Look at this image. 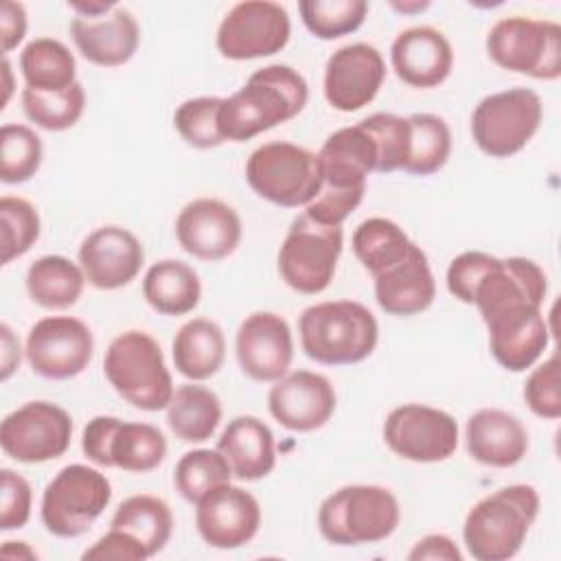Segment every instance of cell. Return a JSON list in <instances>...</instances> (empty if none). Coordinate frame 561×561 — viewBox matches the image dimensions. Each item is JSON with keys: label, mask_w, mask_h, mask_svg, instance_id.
I'll use <instances>...</instances> for the list:
<instances>
[{"label": "cell", "mask_w": 561, "mask_h": 561, "mask_svg": "<svg viewBox=\"0 0 561 561\" xmlns=\"http://www.w3.org/2000/svg\"><path fill=\"white\" fill-rule=\"evenodd\" d=\"M33 491L24 476L13 469L0 471V530L24 528L31 519Z\"/></svg>", "instance_id": "obj_45"}, {"label": "cell", "mask_w": 561, "mask_h": 561, "mask_svg": "<svg viewBox=\"0 0 561 561\" xmlns=\"http://www.w3.org/2000/svg\"><path fill=\"white\" fill-rule=\"evenodd\" d=\"M70 35L81 57L101 68L127 64L140 44V26L136 18L121 7L94 20L72 18Z\"/></svg>", "instance_id": "obj_25"}, {"label": "cell", "mask_w": 561, "mask_h": 561, "mask_svg": "<svg viewBox=\"0 0 561 561\" xmlns=\"http://www.w3.org/2000/svg\"><path fill=\"white\" fill-rule=\"evenodd\" d=\"M28 18L22 2L4 0L0 9V37H2V53L9 55L13 48H18L26 35Z\"/></svg>", "instance_id": "obj_49"}, {"label": "cell", "mask_w": 561, "mask_h": 561, "mask_svg": "<svg viewBox=\"0 0 561 561\" xmlns=\"http://www.w3.org/2000/svg\"><path fill=\"white\" fill-rule=\"evenodd\" d=\"M386 61L381 53L366 44H346L327 59L322 92L327 103L337 112H357L366 107L381 90Z\"/></svg>", "instance_id": "obj_18"}, {"label": "cell", "mask_w": 561, "mask_h": 561, "mask_svg": "<svg viewBox=\"0 0 561 561\" xmlns=\"http://www.w3.org/2000/svg\"><path fill=\"white\" fill-rule=\"evenodd\" d=\"M24 283L26 294L35 305L61 311L77 305L88 280L79 263H72L61 254H44L28 265Z\"/></svg>", "instance_id": "obj_31"}, {"label": "cell", "mask_w": 561, "mask_h": 561, "mask_svg": "<svg viewBox=\"0 0 561 561\" xmlns=\"http://www.w3.org/2000/svg\"><path fill=\"white\" fill-rule=\"evenodd\" d=\"M81 449L96 467L149 473L162 465L167 456V438L151 423L101 414L85 423L81 432Z\"/></svg>", "instance_id": "obj_11"}, {"label": "cell", "mask_w": 561, "mask_h": 561, "mask_svg": "<svg viewBox=\"0 0 561 561\" xmlns=\"http://www.w3.org/2000/svg\"><path fill=\"white\" fill-rule=\"evenodd\" d=\"M68 7L77 13V18H88V20L103 18L116 9L114 2H105V0H70Z\"/></svg>", "instance_id": "obj_52"}, {"label": "cell", "mask_w": 561, "mask_h": 561, "mask_svg": "<svg viewBox=\"0 0 561 561\" xmlns=\"http://www.w3.org/2000/svg\"><path fill=\"white\" fill-rule=\"evenodd\" d=\"M298 13L305 28L318 39H337L355 33L366 15V0H300Z\"/></svg>", "instance_id": "obj_39"}, {"label": "cell", "mask_w": 561, "mask_h": 561, "mask_svg": "<svg viewBox=\"0 0 561 561\" xmlns=\"http://www.w3.org/2000/svg\"><path fill=\"white\" fill-rule=\"evenodd\" d=\"M243 226L239 213L215 197H197L182 206L175 217L180 248L199 261H221L241 243Z\"/></svg>", "instance_id": "obj_19"}, {"label": "cell", "mask_w": 561, "mask_h": 561, "mask_svg": "<svg viewBox=\"0 0 561 561\" xmlns=\"http://www.w3.org/2000/svg\"><path fill=\"white\" fill-rule=\"evenodd\" d=\"M20 70L26 88L37 92H64L77 83L75 55L53 37L31 39L20 53Z\"/></svg>", "instance_id": "obj_34"}, {"label": "cell", "mask_w": 561, "mask_h": 561, "mask_svg": "<svg viewBox=\"0 0 561 561\" xmlns=\"http://www.w3.org/2000/svg\"><path fill=\"white\" fill-rule=\"evenodd\" d=\"M70 440L72 419L53 401H28L0 423V447L15 462L55 460L68 451Z\"/></svg>", "instance_id": "obj_13"}, {"label": "cell", "mask_w": 561, "mask_h": 561, "mask_svg": "<svg viewBox=\"0 0 561 561\" xmlns=\"http://www.w3.org/2000/svg\"><path fill=\"white\" fill-rule=\"evenodd\" d=\"M486 331L493 359L511 373L533 368L550 340V327L541 309L495 320L486 324Z\"/></svg>", "instance_id": "obj_28"}, {"label": "cell", "mask_w": 561, "mask_h": 561, "mask_svg": "<svg viewBox=\"0 0 561 561\" xmlns=\"http://www.w3.org/2000/svg\"><path fill=\"white\" fill-rule=\"evenodd\" d=\"M0 379L7 381L20 366V340L13 335L7 322L0 324Z\"/></svg>", "instance_id": "obj_51"}, {"label": "cell", "mask_w": 561, "mask_h": 561, "mask_svg": "<svg viewBox=\"0 0 561 561\" xmlns=\"http://www.w3.org/2000/svg\"><path fill=\"white\" fill-rule=\"evenodd\" d=\"M337 405L331 381L313 370H294L267 392L272 419L289 432H316L329 423Z\"/></svg>", "instance_id": "obj_20"}, {"label": "cell", "mask_w": 561, "mask_h": 561, "mask_svg": "<svg viewBox=\"0 0 561 561\" xmlns=\"http://www.w3.org/2000/svg\"><path fill=\"white\" fill-rule=\"evenodd\" d=\"M145 263L140 239L123 226H101L79 245V265L88 285L112 291L129 285Z\"/></svg>", "instance_id": "obj_21"}, {"label": "cell", "mask_w": 561, "mask_h": 561, "mask_svg": "<svg viewBox=\"0 0 561 561\" xmlns=\"http://www.w3.org/2000/svg\"><path fill=\"white\" fill-rule=\"evenodd\" d=\"M112 500V484L94 467L66 465L44 486L39 517L46 530L61 539H75L90 530Z\"/></svg>", "instance_id": "obj_7"}, {"label": "cell", "mask_w": 561, "mask_h": 561, "mask_svg": "<svg viewBox=\"0 0 561 561\" xmlns=\"http://www.w3.org/2000/svg\"><path fill=\"white\" fill-rule=\"evenodd\" d=\"M366 193L364 188H327L322 186L320 193L311 204L305 206V215L322 226H342L344 219L362 204Z\"/></svg>", "instance_id": "obj_47"}, {"label": "cell", "mask_w": 561, "mask_h": 561, "mask_svg": "<svg viewBox=\"0 0 561 561\" xmlns=\"http://www.w3.org/2000/svg\"><path fill=\"white\" fill-rule=\"evenodd\" d=\"M408 559L410 561H425V559H430V561H462V552L451 537L432 533L412 546V550L408 552Z\"/></svg>", "instance_id": "obj_50"}, {"label": "cell", "mask_w": 561, "mask_h": 561, "mask_svg": "<svg viewBox=\"0 0 561 561\" xmlns=\"http://www.w3.org/2000/svg\"><path fill=\"white\" fill-rule=\"evenodd\" d=\"M351 245L357 261L373 276H377L399 263L410 252L414 241L392 219L368 217L353 230Z\"/></svg>", "instance_id": "obj_35"}, {"label": "cell", "mask_w": 561, "mask_h": 561, "mask_svg": "<svg viewBox=\"0 0 561 561\" xmlns=\"http://www.w3.org/2000/svg\"><path fill=\"white\" fill-rule=\"evenodd\" d=\"M0 554L4 559H37V552L26 541H4Z\"/></svg>", "instance_id": "obj_53"}, {"label": "cell", "mask_w": 561, "mask_h": 561, "mask_svg": "<svg viewBox=\"0 0 561 561\" xmlns=\"http://www.w3.org/2000/svg\"><path fill=\"white\" fill-rule=\"evenodd\" d=\"M401 519L394 493L379 484H346L318 506V530L333 546H364L388 539Z\"/></svg>", "instance_id": "obj_5"}, {"label": "cell", "mask_w": 561, "mask_h": 561, "mask_svg": "<svg viewBox=\"0 0 561 561\" xmlns=\"http://www.w3.org/2000/svg\"><path fill=\"white\" fill-rule=\"evenodd\" d=\"M305 355L324 366H348L373 355L379 324L357 300H324L307 307L298 318Z\"/></svg>", "instance_id": "obj_3"}, {"label": "cell", "mask_w": 561, "mask_h": 561, "mask_svg": "<svg viewBox=\"0 0 561 561\" xmlns=\"http://www.w3.org/2000/svg\"><path fill=\"white\" fill-rule=\"evenodd\" d=\"M110 528H116L127 537H131L151 559L171 539L173 513L162 497L138 493V495H129L118 504L110 522Z\"/></svg>", "instance_id": "obj_32"}, {"label": "cell", "mask_w": 561, "mask_h": 561, "mask_svg": "<svg viewBox=\"0 0 561 561\" xmlns=\"http://www.w3.org/2000/svg\"><path fill=\"white\" fill-rule=\"evenodd\" d=\"M195 528L210 548H241L261 528V504L243 486L219 484L195 504Z\"/></svg>", "instance_id": "obj_17"}, {"label": "cell", "mask_w": 561, "mask_h": 561, "mask_svg": "<svg viewBox=\"0 0 561 561\" xmlns=\"http://www.w3.org/2000/svg\"><path fill=\"white\" fill-rule=\"evenodd\" d=\"M291 37V20L283 4L272 0L237 2L217 26V50L232 61L272 57Z\"/></svg>", "instance_id": "obj_12"}, {"label": "cell", "mask_w": 561, "mask_h": 561, "mask_svg": "<svg viewBox=\"0 0 561 561\" xmlns=\"http://www.w3.org/2000/svg\"><path fill=\"white\" fill-rule=\"evenodd\" d=\"M221 421V401L199 381L175 388L167 405V425L182 443L208 440Z\"/></svg>", "instance_id": "obj_33"}, {"label": "cell", "mask_w": 561, "mask_h": 561, "mask_svg": "<svg viewBox=\"0 0 561 561\" xmlns=\"http://www.w3.org/2000/svg\"><path fill=\"white\" fill-rule=\"evenodd\" d=\"M390 7L399 13H421L430 7V2L427 0H423V2L421 0H408V2H390Z\"/></svg>", "instance_id": "obj_54"}, {"label": "cell", "mask_w": 561, "mask_h": 561, "mask_svg": "<svg viewBox=\"0 0 561 561\" xmlns=\"http://www.w3.org/2000/svg\"><path fill=\"white\" fill-rule=\"evenodd\" d=\"M309 99L305 77L287 64H270L250 75L234 94L224 96L219 131L224 140L245 142L296 118Z\"/></svg>", "instance_id": "obj_1"}, {"label": "cell", "mask_w": 561, "mask_h": 561, "mask_svg": "<svg viewBox=\"0 0 561 561\" xmlns=\"http://www.w3.org/2000/svg\"><path fill=\"white\" fill-rule=\"evenodd\" d=\"M173 366L188 381H206L219 373L226 359L221 327L208 318L184 322L171 344Z\"/></svg>", "instance_id": "obj_29"}, {"label": "cell", "mask_w": 561, "mask_h": 561, "mask_svg": "<svg viewBox=\"0 0 561 561\" xmlns=\"http://www.w3.org/2000/svg\"><path fill=\"white\" fill-rule=\"evenodd\" d=\"M543 118L541 96L530 88H508L486 94L471 112V136L491 158L519 153L539 131Z\"/></svg>", "instance_id": "obj_9"}, {"label": "cell", "mask_w": 561, "mask_h": 561, "mask_svg": "<svg viewBox=\"0 0 561 561\" xmlns=\"http://www.w3.org/2000/svg\"><path fill=\"white\" fill-rule=\"evenodd\" d=\"M42 140L28 127L20 123H7L0 129V180L4 184L28 182L42 164Z\"/></svg>", "instance_id": "obj_40"}, {"label": "cell", "mask_w": 561, "mask_h": 561, "mask_svg": "<svg viewBox=\"0 0 561 561\" xmlns=\"http://www.w3.org/2000/svg\"><path fill=\"white\" fill-rule=\"evenodd\" d=\"M342 245V226H322L300 213L278 248V274L298 294H322L335 276Z\"/></svg>", "instance_id": "obj_10"}, {"label": "cell", "mask_w": 561, "mask_h": 561, "mask_svg": "<svg viewBox=\"0 0 561 561\" xmlns=\"http://www.w3.org/2000/svg\"><path fill=\"white\" fill-rule=\"evenodd\" d=\"M465 445L476 462L508 469L524 460L528 451V430L506 410L482 408L467 419Z\"/></svg>", "instance_id": "obj_23"}, {"label": "cell", "mask_w": 561, "mask_h": 561, "mask_svg": "<svg viewBox=\"0 0 561 561\" xmlns=\"http://www.w3.org/2000/svg\"><path fill=\"white\" fill-rule=\"evenodd\" d=\"M20 99L26 118L46 131L70 129L85 110V90L79 81L64 92H37L33 88H24Z\"/></svg>", "instance_id": "obj_37"}, {"label": "cell", "mask_w": 561, "mask_h": 561, "mask_svg": "<svg viewBox=\"0 0 561 561\" xmlns=\"http://www.w3.org/2000/svg\"><path fill=\"white\" fill-rule=\"evenodd\" d=\"M383 440L403 460L443 462L456 454L458 423L445 410L425 403H403L388 412Z\"/></svg>", "instance_id": "obj_14"}, {"label": "cell", "mask_w": 561, "mask_h": 561, "mask_svg": "<svg viewBox=\"0 0 561 561\" xmlns=\"http://www.w3.org/2000/svg\"><path fill=\"white\" fill-rule=\"evenodd\" d=\"M142 298L160 316H186L202 298L199 274L178 259H162L142 276Z\"/></svg>", "instance_id": "obj_30"}, {"label": "cell", "mask_w": 561, "mask_h": 561, "mask_svg": "<svg viewBox=\"0 0 561 561\" xmlns=\"http://www.w3.org/2000/svg\"><path fill=\"white\" fill-rule=\"evenodd\" d=\"M232 480V469L224 454L215 449H191L186 451L173 471L175 491L188 502L197 504L208 491Z\"/></svg>", "instance_id": "obj_38"}, {"label": "cell", "mask_w": 561, "mask_h": 561, "mask_svg": "<svg viewBox=\"0 0 561 561\" xmlns=\"http://www.w3.org/2000/svg\"><path fill=\"white\" fill-rule=\"evenodd\" d=\"M234 355L245 377L274 383L285 377L294 359V337L287 320L274 311L245 316L234 335Z\"/></svg>", "instance_id": "obj_16"}, {"label": "cell", "mask_w": 561, "mask_h": 561, "mask_svg": "<svg viewBox=\"0 0 561 561\" xmlns=\"http://www.w3.org/2000/svg\"><path fill=\"white\" fill-rule=\"evenodd\" d=\"M2 75H4V99H2V110L7 107V103H9V99H11V92H13V81H11V61H9V57L4 55L2 57Z\"/></svg>", "instance_id": "obj_55"}, {"label": "cell", "mask_w": 561, "mask_h": 561, "mask_svg": "<svg viewBox=\"0 0 561 561\" xmlns=\"http://www.w3.org/2000/svg\"><path fill=\"white\" fill-rule=\"evenodd\" d=\"M217 449L232 469V478L241 482H256L270 476L276 467V443L267 423L259 416L241 414L228 421Z\"/></svg>", "instance_id": "obj_27"}, {"label": "cell", "mask_w": 561, "mask_h": 561, "mask_svg": "<svg viewBox=\"0 0 561 561\" xmlns=\"http://www.w3.org/2000/svg\"><path fill=\"white\" fill-rule=\"evenodd\" d=\"M394 75L410 88H436L454 68V48L434 26H410L390 46Z\"/></svg>", "instance_id": "obj_22"}, {"label": "cell", "mask_w": 561, "mask_h": 561, "mask_svg": "<svg viewBox=\"0 0 561 561\" xmlns=\"http://www.w3.org/2000/svg\"><path fill=\"white\" fill-rule=\"evenodd\" d=\"M24 355L35 375L53 381L72 379L92 362L94 335L75 316H46L31 327Z\"/></svg>", "instance_id": "obj_15"}, {"label": "cell", "mask_w": 561, "mask_h": 561, "mask_svg": "<svg viewBox=\"0 0 561 561\" xmlns=\"http://www.w3.org/2000/svg\"><path fill=\"white\" fill-rule=\"evenodd\" d=\"M497 256L480 252V250H467L462 254H458L449 267H447V289L449 294L471 305L473 300V291L480 283V278L486 274V270L493 265Z\"/></svg>", "instance_id": "obj_46"}, {"label": "cell", "mask_w": 561, "mask_h": 561, "mask_svg": "<svg viewBox=\"0 0 561 561\" xmlns=\"http://www.w3.org/2000/svg\"><path fill=\"white\" fill-rule=\"evenodd\" d=\"M0 228H2V265L26 254L42 232V221L37 208L15 195H4L0 199Z\"/></svg>", "instance_id": "obj_41"}, {"label": "cell", "mask_w": 561, "mask_h": 561, "mask_svg": "<svg viewBox=\"0 0 561 561\" xmlns=\"http://www.w3.org/2000/svg\"><path fill=\"white\" fill-rule=\"evenodd\" d=\"M373 136L377 147V173L401 171L410 149V123L408 116L390 112H375L359 121Z\"/></svg>", "instance_id": "obj_43"}, {"label": "cell", "mask_w": 561, "mask_h": 561, "mask_svg": "<svg viewBox=\"0 0 561 561\" xmlns=\"http://www.w3.org/2000/svg\"><path fill=\"white\" fill-rule=\"evenodd\" d=\"M245 182L270 204L307 206L322 188L318 153L287 140L263 142L245 160Z\"/></svg>", "instance_id": "obj_6"}, {"label": "cell", "mask_w": 561, "mask_h": 561, "mask_svg": "<svg viewBox=\"0 0 561 561\" xmlns=\"http://www.w3.org/2000/svg\"><path fill=\"white\" fill-rule=\"evenodd\" d=\"M103 375L123 401L145 412L167 410L175 392L160 344L138 329L123 331L107 344Z\"/></svg>", "instance_id": "obj_4"}, {"label": "cell", "mask_w": 561, "mask_h": 561, "mask_svg": "<svg viewBox=\"0 0 561 561\" xmlns=\"http://www.w3.org/2000/svg\"><path fill=\"white\" fill-rule=\"evenodd\" d=\"M224 96H195L178 105L173 127L182 140L195 149H215L224 145L219 131V110Z\"/></svg>", "instance_id": "obj_42"}, {"label": "cell", "mask_w": 561, "mask_h": 561, "mask_svg": "<svg viewBox=\"0 0 561 561\" xmlns=\"http://www.w3.org/2000/svg\"><path fill=\"white\" fill-rule=\"evenodd\" d=\"M322 186L364 188L370 173H377V147L362 123L329 134L318 151Z\"/></svg>", "instance_id": "obj_26"}, {"label": "cell", "mask_w": 561, "mask_h": 561, "mask_svg": "<svg viewBox=\"0 0 561 561\" xmlns=\"http://www.w3.org/2000/svg\"><path fill=\"white\" fill-rule=\"evenodd\" d=\"M539 493L533 484H508L478 500L462 524V541L476 561L513 559L539 515Z\"/></svg>", "instance_id": "obj_2"}, {"label": "cell", "mask_w": 561, "mask_h": 561, "mask_svg": "<svg viewBox=\"0 0 561 561\" xmlns=\"http://www.w3.org/2000/svg\"><path fill=\"white\" fill-rule=\"evenodd\" d=\"M524 401L528 410L548 421L561 416V386H559V355L552 353L548 359L537 364L524 383Z\"/></svg>", "instance_id": "obj_44"}, {"label": "cell", "mask_w": 561, "mask_h": 561, "mask_svg": "<svg viewBox=\"0 0 561 561\" xmlns=\"http://www.w3.org/2000/svg\"><path fill=\"white\" fill-rule=\"evenodd\" d=\"M375 278V300L388 316L408 318L432 307L436 280L425 252L414 243L410 252Z\"/></svg>", "instance_id": "obj_24"}, {"label": "cell", "mask_w": 561, "mask_h": 561, "mask_svg": "<svg viewBox=\"0 0 561 561\" xmlns=\"http://www.w3.org/2000/svg\"><path fill=\"white\" fill-rule=\"evenodd\" d=\"M486 53L504 70L554 81L561 77V26L526 15L502 18L486 33Z\"/></svg>", "instance_id": "obj_8"}, {"label": "cell", "mask_w": 561, "mask_h": 561, "mask_svg": "<svg viewBox=\"0 0 561 561\" xmlns=\"http://www.w3.org/2000/svg\"><path fill=\"white\" fill-rule=\"evenodd\" d=\"M410 123V149L403 164V173L432 175L440 171L451 153V131L445 118L430 112H414Z\"/></svg>", "instance_id": "obj_36"}, {"label": "cell", "mask_w": 561, "mask_h": 561, "mask_svg": "<svg viewBox=\"0 0 561 561\" xmlns=\"http://www.w3.org/2000/svg\"><path fill=\"white\" fill-rule=\"evenodd\" d=\"M81 559L85 561H145L149 559L145 550L125 533L110 528L105 535H101L90 548L83 550Z\"/></svg>", "instance_id": "obj_48"}]
</instances>
